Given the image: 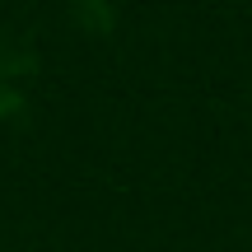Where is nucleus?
Returning <instances> with one entry per match:
<instances>
[]
</instances>
